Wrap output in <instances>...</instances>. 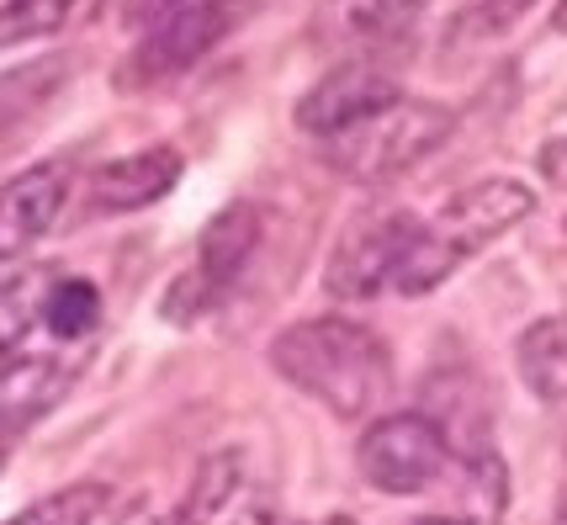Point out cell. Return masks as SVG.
<instances>
[{"mask_svg": "<svg viewBox=\"0 0 567 525\" xmlns=\"http://www.w3.org/2000/svg\"><path fill=\"white\" fill-rule=\"evenodd\" d=\"M181 0H127V22H144V27H154L165 11H175Z\"/></svg>", "mask_w": 567, "mask_h": 525, "instance_id": "cell-23", "label": "cell"}, {"mask_svg": "<svg viewBox=\"0 0 567 525\" xmlns=\"http://www.w3.org/2000/svg\"><path fill=\"white\" fill-rule=\"evenodd\" d=\"M255 245H260V213H255L249 202H228L218 218L202 228L197 260L165 287L159 313H165L171 325H197V319H207V313L234 292V281L245 276Z\"/></svg>", "mask_w": 567, "mask_h": 525, "instance_id": "cell-3", "label": "cell"}, {"mask_svg": "<svg viewBox=\"0 0 567 525\" xmlns=\"http://www.w3.org/2000/svg\"><path fill=\"white\" fill-rule=\"evenodd\" d=\"M462 260H467V255L456 250L441 228L420 224L414 228V239H409V250H403V260H398L393 292H403V298H424V292H435L441 281H451V271H456Z\"/></svg>", "mask_w": 567, "mask_h": 525, "instance_id": "cell-15", "label": "cell"}, {"mask_svg": "<svg viewBox=\"0 0 567 525\" xmlns=\"http://www.w3.org/2000/svg\"><path fill=\"white\" fill-rule=\"evenodd\" d=\"M557 525H567V504H563V515H557Z\"/></svg>", "mask_w": 567, "mask_h": 525, "instance_id": "cell-28", "label": "cell"}, {"mask_svg": "<svg viewBox=\"0 0 567 525\" xmlns=\"http://www.w3.org/2000/svg\"><path fill=\"white\" fill-rule=\"evenodd\" d=\"M64 80H70V59H64V53H43V59H32V64L0 70V127L22 123L27 112H38Z\"/></svg>", "mask_w": 567, "mask_h": 525, "instance_id": "cell-16", "label": "cell"}, {"mask_svg": "<svg viewBox=\"0 0 567 525\" xmlns=\"http://www.w3.org/2000/svg\"><path fill=\"white\" fill-rule=\"evenodd\" d=\"M519 382L542 403H567V313L536 319L515 346Z\"/></svg>", "mask_w": 567, "mask_h": 525, "instance_id": "cell-12", "label": "cell"}, {"mask_svg": "<svg viewBox=\"0 0 567 525\" xmlns=\"http://www.w3.org/2000/svg\"><path fill=\"white\" fill-rule=\"evenodd\" d=\"M456 127V112L441 106V101H414L398 96L388 101L382 112L361 117L355 127L323 138V159L346 181H361V186H382V181H398L403 171H414L420 159L441 150Z\"/></svg>", "mask_w": 567, "mask_h": 525, "instance_id": "cell-2", "label": "cell"}, {"mask_svg": "<svg viewBox=\"0 0 567 525\" xmlns=\"http://www.w3.org/2000/svg\"><path fill=\"white\" fill-rule=\"evenodd\" d=\"M430 0H350V27L355 32H393V27H403L409 17H420Z\"/></svg>", "mask_w": 567, "mask_h": 525, "instance_id": "cell-21", "label": "cell"}, {"mask_svg": "<svg viewBox=\"0 0 567 525\" xmlns=\"http://www.w3.org/2000/svg\"><path fill=\"white\" fill-rule=\"evenodd\" d=\"M563 250H567V218H563Z\"/></svg>", "mask_w": 567, "mask_h": 525, "instance_id": "cell-30", "label": "cell"}, {"mask_svg": "<svg viewBox=\"0 0 567 525\" xmlns=\"http://www.w3.org/2000/svg\"><path fill=\"white\" fill-rule=\"evenodd\" d=\"M530 6H536V0H472L467 11L456 17V27H451V43H488V38H504Z\"/></svg>", "mask_w": 567, "mask_h": 525, "instance_id": "cell-20", "label": "cell"}, {"mask_svg": "<svg viewBox=\"0 0 567 525\" xmlns=\"http://www.w3.org/2000/svg\"><path fill=\"white\" fill-rule=\"evenodd\" d=\"M239 483H245V451H213V456H202L197 477H192L186 500L175 504L171 525H213V521H223V509L234 504Z\"/></svg>", "mask_w": 567, "mask_h": 525, "instance_id": "cell-13", "label": "cell"}, {"mask_svg": "<svg viewBox=\"0 0 567 525\" xmlns=\"http://www.w3.org/2000/svg\"><path fill=\"white\" fill-rule=\"evenodd\" d=\"M117 525H148V509H144V504H133V515H127V521H117Z\"/></svg>", "mask_w": 567, "mask_h": 525, "instance_id": "cell-26", "label": "cell"}, {"mask_svg": "<svg viewBox=\"0 0 567 525\" xmlns=\"http://www.w3.org/2000/svg\"><path fill=\"white\" fill-rule=\"evenodd\" d=\"M271 367L334 420H367L393 382V356L382 334L340 313L287 325L271 340Z\"/></svg>", "mask_w": 567, "mask_h": 525, "instance_id": "cell-1", "label": "cell"}, {"mask_svg": "<svg viewBox=\"0 0 567 525\" xmlns=\"http://www.w3.org/2000/svg\"><path fill=\"white\" fill-rule=\"evenodd\" d=\"M249 6L255 0H181L175 11H165L159 22L148 27V38L133 49L127 80L133 85H154V80L192 70L197 59H207L234 27L245 22Z\"/></svg>", "mask_w": 567, "mask_h": 525, "instance_id": "cell-5", "label": "cell"}, {"mask_svg": "<svg viewBox=\"0 0 567 525\" xmlns=\"http://www.w3.org/2000/svg\"><path fill=\"white\" fill-rule=\"evenodd\" d=\"M398 96H403V91H398V80L388 75V70H377L367 59H350V64H334L329 75H319L302 91L292 123L302 127L308 138H334V133L355 127L361 117L382 112V106Z\"/></svg>", "mask_w": 567, "mask_h": 525, "instance_id": "cell-8", "label": "cell"}, {"mask_svg": "<svg viewBox=\"0 0 567 525\" xmlns=\"http://www.w3.org/2000/svg\"><path fill=\"white\" fill-rule=\"evenodd\" d=\"M91 346H59V350H11L0 356V435H22L43 414H53L74 377L85 372Z\"/></svg>", "mask_w": 567, "mask_h": 525, "instance_id": "cell-7", "label": "cell"}, {"mask_svg": "<svg viewBox=\"0 0 567 525\" xmlns=\"http://www.w3.org/2000/svg\"><path fill=\"white\" fill-rule=\"evenodd\" d=\"M101 325V292L85 276H53L49 298H43V329L59 346H85Z\"/></svg>", "mask_w": 567, "mask_h": 525, "instance_id": "cell-14", "label": "cell"}, {"mask_svg": "<svg viewBox=\"0 0 567 525\" xmlns=\"http://www.w3.org/2000/svg\"><path fill=\"white\" fill-rule=\"evenodd\" d=\"M551 27L567 38V0H557V11H551Z\"/></svg>", "mask_w": 567, "mask_h": 525, "instance_id": "cell-25", "label": "cell"}, {"mask_svg": "<svg viewBox=\"0 0 567 525\" xmlns=\"http://www.w3.org/2000/svg\"><path fill=\"white\" fill-rule=\"evenodd\" d=\"M234 525H276V509H266V504H255V509H245Z\"/></svg>", "mask_w": 567, "mask_h": 525, "instance_id": "cell-24", "label": "cell"}, {"mask_svg": "<svg viewBox=\"0 0 567 525\" xmlns=\"http://www.w3.org/2000/svg\"><path fill=\"white\" fill-rule=\"evenodd\" d=\"M420 525H462V521H420Z\"/></svg>", "mask_w": 567, "mask_h": 525, "instance_id": "cell-27", "label": "cell"}, {"mask_svg": "<svg viewBox=\"0 0 567 525\" xmlns=\"http://www.w3.org/2000/svg\"><path fill=\"white\" fill-rule=\"evenodd\" d=\"M80 0H0V53L43 43L59 27L70 22V11Z\"/></svg>", "mask_w": 567, "mask_h": 525, "instance_id": "cell-19", "label": "cell"}, {"mask_svg": "<svg viewBox=\"0 0 567 525\" xmlns=\"http://www.w3.org/2000/svg\"><path fill=\"white\" fill-rule=\"evenodd\" d=\"M53 276L59 271H49V266H27L22 276H11L0 287V356L22 350L27 334L43 325V298H49Z\"/></svg>", "mask_w": 567, "mask_h": 525, "instance_id": "cell-17", "label": "cell"}, {"mask_svg": "<svg viewBox=\"0 0 567 525\" xmlns=\"http://www.w3.org/2000/svg\"><path fill=\"white\" fill-rule=\"evenodd\" d=\"M542 175L551 186H567V138H551L542 150Z\"/></svg>", "mask_w": 567, "mask_h": 525, "instance_id": "cell-22", "label": "cell"}, {"mask_svg": "<svg viewBox=\"0 0 567 525\" xmlns=\"http://www.w3.org/2000/svg\"><path fill=\"white\" fill-rule=\"evenodd\" d=\"M186 171L181 150L171 144H154V150H138V154H123L112 165H101L91 175V213H138V207H154L175 192V181Z\"/></svg>", "mask_w": 567, "mask_h": 525, "instance_id": "cell-11", "label": "cell"}, {"mask_svg": "<svg viewBox=\"0 0 567 525\" xmlns=\"http://www.w3.org/2000/svg\"><path fill=\"white\" fill-rule=\"evenodd\" d=\"M414 228H420V218H409V213H382V218H367L361 228H350L346 239L334 245L329 266H323L329 298L371 302V298H382V292H393L398 260L409 250Z\"/></svg>", "mask_w": 567, "mask_h": 525, "instance_id": "cell-6", "label": "cell"}, {"mask_svg": "<svg viewBox=\"0 0 567 525\" xmlns=\"http://www.w3.org/2000/svg\"><path fill=\"white\" fill-rule=\"evenodd\" d=\"M0 462H6V435H0Z\"/></svg>", "mask_w": 567, "mask_h": 525, "instance_id": "cell-29", "label": "cell"}, {"mask_svg": "<svg viewBox=\"0 0 567 525\" xmlns=\"http://www.w3.org/2000/svg\"><path fill=\"white\" fill-rule=\"evenodd\" d=\"M64 202H70V171L64 165L43 159V165H27L22 175H11L0 186V266L22 260L59 224Z\"/></svg>", "mask_w": 567, "mask_h": 525, "instance_id": "cell-10", "label": "cell"}, {"mask_svg": "<svg viewBox=\"0 0 567 525\" xmlns=\"http://www.w3.org/2000/svg\"><path fill=\"white\" fill-rule=\"evenodd\" d=\"M530 213H536V192L525 181H515V175H483V181H472L462 192H451L445 207L430 218V228H441L456 250L472 255L483 245H494V239H504Z\"/></svg>", "mask_w": 567, "mask_h": 525, "instance_id": "cell-9", "label": "cell"}, {"mask_svg": "<svg viewBox=\"0 0 567 525\" xmlns=\"http://www.w3.org/2000/svg\"><path fill=\"white\" fill-rule=\"evenodd\" d=\"M355 467L377 494H424L445 473V430L430 414H382L355 441Z\"/></svg>", "mask_w": 567, "mask_h": 525, "instance_id": "cell-4", "label": "cell"}, {"mask_svg": "<svg viewBox=\"0 0 567 525\" xmlns=\"http://www.w3.org/2000/svg\"><path fill=\"white\" fill-rule=\"evenodd\" d=\"M112 504V488L106 483H70L49 500L27 504L22 515H11L6 525H96Z\"/></svg>", "mask_w": 567, "mask_h": 525, "instance_id": "cell-18", "label": "cell"}]
</instances>
